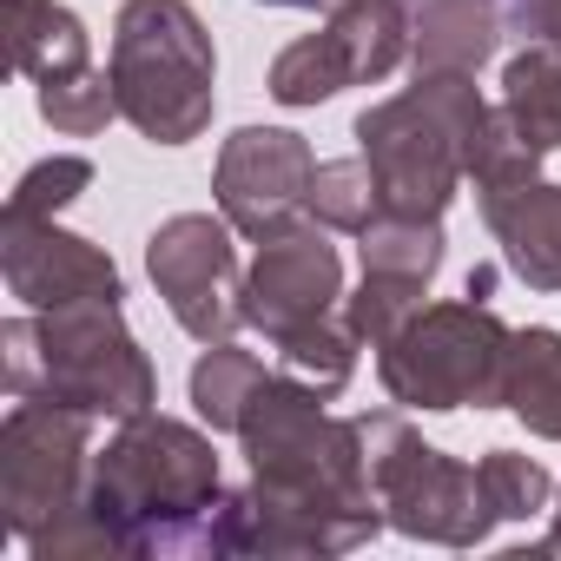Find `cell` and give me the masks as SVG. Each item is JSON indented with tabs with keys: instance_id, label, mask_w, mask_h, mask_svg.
<instances>
[{
	"instance_id": "f1b7e54d",
	"label": "cell",
	"mask_w": 561,
	"mask_h": 561,
	"mask_svg": "<svg viewBox=\"0 0 561 561\" xmlns=\"http://www.w3.org/2000/svg\"><path fill=\"white\" fill-rule=\"evenodd\" d=\"M489 285H495V271L476 264V271H469V285H462V298H489Z\"/></svg>"
},
{
	"instance_id": "8fae6325",
	"label": "cell",
	"mask_w": 561,
	"mask_h": 561,
	"mask_svg": "<svg viewBox=\"0 0 561 561\" xmlns=\"http://www.w3.org/2000/svg\"><path fill=\"white\" fill-rule=\"evenodd\" d=\"M311 179H318V152L305 133L291 126H238L211 165V198L225 211V225L251 244L305 225L311 205Z\"/></svg>"
},
{
	"instance_id": "f546056e",
	"label": "cell",
	"mask_w": 561,
	"mask_h": 561,
	"mask_svg": "<svg viewBox=\"0 0 561 561\" xmlns=\"http://www.w3.org/2000/svg\"><path fill=\"white\" fill-rule=\"evenodd\" d=\"M257 8H337V0H257Z\"/></svg>"
},
{
	"instance_id": "44dd1931",
	"label": "cell",
	"mask_w": 561,
	"mask_h": 561,
	"mask_svg": "<svg viewBox=\"0 0 561 561\" xmlns=\"http://www.w3.org/2000/svg\"><path fill=\"white\" fill-rule=\"evenodd\" d=\"M264 377H271V370H264L257 351H238L231 337H225V344H205V357L192 364V410H198V423H205L211 436H218V430L238 436L244 403L257 397Z\"/></svg>"
},
{
	"instance_id": "7402d4cb",
	"label": "cell",
	"mask_w": 561,
	"mask_h": 561,
	"mask_svg": "<svg viewBox=\"0 0 561 561\" xmlns=\"http://www.w3.org/2000/svg\"><path fill=\"white\" fill-rule=\"evenodd\" d=\"M34 100H41V119L67 139H93L119 119V93H113V73L106 67H87V73H60V80H34Z\"/></svg>"
},
{
	"instance_id": "4316f807",
	"label": "cell",
	"mask_w": 561,
	"mask_h": 561,
	"mask_svg": "<svg viewBox=\"0 0 561 561\" xmlns=\"http://www.w3.org/2000/svg\"><path fill=\"white\" fill-rule=\"evenodd\" d=\"M508 27L535 47L561 54V0H508Z\"/></svg>"
},
{
	"instance_id": "30bf717a",
	"label": "cell",
	"mask_w": 561,
	"mask_h": 561,
	"mask_svg": "<svg viewBox=\"0 0 561 561\" xmlns=\"http://www.w3.org/2000/svg\"><path fill=\"white\" fill-rule=\"evenodd\" d=\"M146 271L152 291L165 298L172 324L192 344H225L231 331H244V271H238V244L225 211H179L146 238Z\"/></svg>"
},
{
	"instance_id": "83f0119b",
	"label": "cell",
	"mask_w": 561,
	"mask_h": 561,
	"mask_svg": "<svg viewBox=\"0 0 561 561\" xmlns=\"http://www.w3.org/2000/svg\"><path fill=\"white\" fill-rule=\"evenodd\" d=\"M541 554H561V489H554V508H548V541H541Z\"/></svg>"
},
{
	"instance_id": "ba28073f",
	"label": "cell",
	"mask_w": 561,
	"mask_h": 561,
	"mask_svg": "<svg viewBox=\"0 0 561 561\" xmlns=\"http://www.w3.org/2000/svg\"><path fill=\"white\" fill-rule=\"evenodd\" d=\"M93 476V416L41 397H14L0 423V522L14 541L54 528Z\"/></svg>"
},
{
	"instance_id": "6da1fadb",
	"label": "cell",
	"mask_w": 561,
	"mask_h": 561,
	"mask_svg": "<svg viewBox=\"0 0 561 561\" xmlns=\"http://www.w3.org/2000/svg\"><path fill=\"white\" fill-rule=\"evenodd\" d=\"M331 397L271 370L244 403L238 443L251 462L244 489H225L198 554H351L377 528H390L357 416H331Z\"/></svg>"
},
{
	"instance_id": "cb8c5ba5",
	"label": "cell",
	"mask_w": 561,
	"mask_h": 561,
	"mask_svg": "<svg viewBox=\"0 0 561 561\" xmlns=\"http://www.w3.org/2000/svg\"><path fill=\"white\" fill-rule=\"evenodd\" d=\"M476 469H482V489H489L502 522H528V515H541L554 502V476L522 449H489Z\"/></svg>"
},
{
	"instance_id": "ffe728a7",
	"label": "cell",
	"mask_w": 561,
	"mask_h": 561,
	"mask_svg": "<svg viewBox=\"0 0 561 561\" xmlns=\"http://www.w3.org/2000/svg\"><path fill=\"white\" fill-rule=\"evenodd\" d=\"M271 351H277V370H291L298 383H311V390L337 397V390L357 377V351H364V337H357V324H351V318H344V305H337V311H324V318H311V324L285 331Z\"/></svg>"
},
{
	"instance_id": "7c38bea8",
	"label": "cell",
	"mask_w": 561,
	"mask_h": 561,
	"mask_svg": "<svg viewBox=\"0 0 561 561\" xmlns=\"http://www.w3.org/2000/svg\"><path fill=\"white\" fill-rule=\"evenodd\" d=\"M344 305V257L324 238V225H291L257 244L251 271H244V324L264 331V344H277L285 331L324 318Z\"/></svg>"
},
{
	"instance_id": "5bb4252c",
	"label": "cell",
	"mask_w": 561,
	"mask_h": 561,
	"mask_svg": "<svg viewBox=\"0 0 561 561\" xmlns=\"http://www.w3.org/2000/svg\"><path fill=\"white\" fill-rule=\"evenodd\" d=\"M476 211L495 231L502 264L522 277L528 291H561V185L528 179V185L476 198Z\"/></svg>"
},
{
	"instance_id": "2e32d148",
	"label": "cell",
	"mask_w": 561,
	"mask_h": 561,
	"mask_svg": "<svg viewBox=\"0 0 561 561\" xmlns=\"http://www.w3.org/2000/svg\"><path fill=\"white\" fill-rule=\"evenodd\" d=\"M8 54L27 80H60L93 67V34L60 0H8Z\"/></svg>"
},
{
	"instance_id": "9c48e42d",
	"label": "cell",
	"mask_w": 561,
	"mask_h": 561,
	"mask_svg": "<svg viewBox=\"0 0 561 561\" xmlns=\"http://www.w3.org/2000/svg\"><path fill=\"white\" fill-rule=\"evenodd\" d=\"M410 60V8L403 0H337L331 21L305 41H291L271 60V100L277 106H324L344 87L390 80Z\"/></svg>"
},
{
	"instance_id": "5b68a950",
	"label": "cell",
	"mask_w": 561,
	"mask_h": 561,
	"mask_svg": "<svg viewBox=\"0 0 561 561\" xmlns=\"http://www.w3.org/2000/svg\"><path fill=\"white\" fill-rule=\"evenodd\" d=\"M119 119L152 146H192L218 106V54L192 0H126L113 21Z\"/></svg>"
},
{
	"instance_id": "277c9868",
	"label": "cell",
	"mask_w": 561,
	"mask_h": 561,
	"mask_svg": "<svg viewBox=\"0 0 561 561\" xmlns=\"http://www.w3.org/2000/svg\"><path fill=\"white\" fill-rule=\"evenodd\" d=\"M482 126L489 100L476 93V73H416L410 93L357 113V152L377 172L383 211L443 218L469 185V152Z\"/></svg>"
},
{
	"instance_id": "ac0fdd59",
	"label": "cell",
	"mask_w": 561,
	"mask_h": 561,
	"mask_svg": "<svg viewBox=\"0 0 561 561\" xmlns=\"http://www.w3.org/2000/svg\"><path fill=\"white\" fill-rule=\"evenodd\" d=\"M502 410H515V416L528 423V436L561 443V331H548V324L515 331Z\"/></svg>"
},
{
	"instance_id": "8992f818",
	"label": "cell",
	"mask_w": 561,
	"mask_h": 561,
	"mask_svg": "<svg viewBox=\"0 0 561 561\" xmlns=\"http://www.w3.org/2000/svg\"><path fill=\"white\" fill-rule=\"evenodd\" d=\"M508 344L515 331L482 305V298H449V305H423L383 351H377V377L390 390V403L403 410H502L508 390Z\"/></svg>"
},
{
	"instance_id": "603a6c76",
	"label": "cell",
	"mask_w": 561,
	"mask_h": 561,
	"mask_svg": "<svg viewBox=\"0 0 561 561\" xmlns=\"http://www.w3.org/2000/svg\"><path fill=\"white\" fill-rule=\"evenodd\" d=\"M377 211H383V198H377V172H370L364 152H357V159H318L311 205H305L311 225H324V231H351V238H357Z\"/></svg>"
},
{
	"instance_id": "9a60e30c",
	"label": "cell",
	"mask_w": 561,
	"mask_h": 561,
	"mask_svg": "<svg viewBox=\"0 0 561 561\" xmlns=\"http://www.w3.org/2000/svg\"><path fill=\"white\" fill-rule=\"evenodd\" d=\"M508 34V0H416L410 60L416 73H482Z\"/></svg>"
},
{
	"instance_id": "d6986e66",
	"label": "cell",
	"mask_w": 561,
	"mask_h": 561,
	"mask_svg": "<svg viewBox=\"0 0 561 561\" xmlns=\"http://www.w3.org/2000/svg\"><path fill=\"white\" fill-rule=\"evenodd\" d=\"M357 257L370 277H403V285H436V271L449 257L443 218H403V211H377L357 231Z\"/></svg>"
},
{
	"instance_id": "3957f363",
	"label": "cell",
	"mask_w": 561,
	"mask_h": 561,
	"mask_svg": "<svg viewBox=\"0 0 561 561\" xmlns=\"http://www.w3.org/2000/svg\"><path fill=\"white\" fill-rule=\"evenodd\" d=\"M0 364H8V397L67 403L87 416H146L159 403V370L126 331L119 305H67L0 324Z\"/></svg>"
},
{
	"instance_id": "4fadbf2b",
	"label": "cell",
	"mask_w": 561,
	"mask_h": 561,
	"mask_svg": "<svg viewBox=\"0 0 561 561\" xmlns=\"http://www.w3.org/2000/svg\"><path fill=\"white\" fill-rule=\"evenodd\" d=\"M0 271L8 291L27 311H67V305H119V264L93 244L60 231L54 218H0Z\"/></svg>"
},
{
	"instance_id": "484cf974",
	"label": "cell",
	"mask_w": 561,
	"mask_h": 561,
	"mask_svg": "<svg viewBox=\"0 0 561 561\" xmlns=\"http://www.w3.org/2000/svg\"><path fill=\"white\" fill-rule=\"evenodd\" d=\"M87 185H93V159H87V152H54V159H41V165L21 172L8 211H14V218H54V211H67Z\"/></svg>"
},
{
	"instance_id": "52a82bcc",
	"label": "cell",
	"mask_w": 561,
	"mask_h": 561,
	"mask_svg": "<svg viewBox=\"0 0 561 561\" xmlns=\"http://www.w3.org/2000/svg\"><path fill=\"white\" fill-rule=\"evenodd\" d=\"M357 430H364V462H370L377 502H383L397 535L436 541V548L489 541V528L502 515H495V502L482 489V469H469V462L443 456L436 443H423L410 430V416H397V410H364Z\"/></svg>"
},
{
	"instance_id": "7a4b0ae2",
	"label": "cell",
	"mask_w": 561,
	"mask_h": 561,
	"mask_svg": "<svg viewBox=\"0 0 561 561\" xmlns=\"http://www.w3.org/2000/svg\"><path fill=\"white\" fill-rule=\"evenodd\" d=\"M218 495H225V482H218L211 436L179 416L146 410V416H126L119 436L93 456L80 502L100 515L119 561H139V554L205 548V522H211Z\"/></svg>"
},
{
	"instance_id": "e0dca14e",
	"label": "cell",
	"mask_w": 561,
	"mask_h": 561,
	"mask_svg": "<svg viewBox=\"0 0 561 561\" xmlns=\"http://www.w3.org/2000/svg\"><path fill=\"white\" fill-rule=\"evenodd\" d=\"M502 119L522 133V146H535L541 159L561 152V54L554 47H522L502 67Z\"/></svg>"
},
{
	"instance_id": "d4e9b609",
	"label": "cell",
	"mask_w": 561,
	"mask_h": 561,
	"mask_svg": "<svg viewBox=\"0 0 561 561\" xmlns=\"http://www.w3.org/2000/svg\"><path fill=\"white\" fill-rule=\"evenodd\" d=\"M423 298H430V285H403V277H370V271H364L357 298H344V318L357 324V337H364L370 351H383V344L423 311Z\"/></svg>"
}]
</instances>
